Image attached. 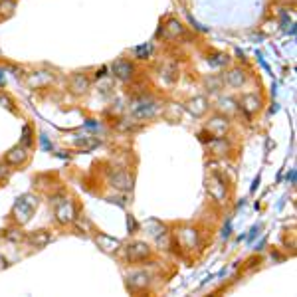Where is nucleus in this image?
Returning a JSON list of instances; mask_svg holds the SVG:
<instances>
[{
	"instance_id": "15",
	"label": "nucleus",
	"mask_w": 297,
	"mask_h": 297,
	"mask_svg": "<svg viewBox=\"0 0 297 297\" xmlns=\"http://www.w3.org/2000/svg\"><path fill=\"white\" fill-rule=\"evenodd\" d=\"M97 246L101 248L103 252L113 254V252H117V250H119L121 242H119L117 238H109V236H105V234H99V236H97Z\"/></svg>"
},
{
	"instance_id": "14",
	"label": "nucleus",
	"mask_w": 297,
	"mask_h": 297,
	"mask_svg": "<svg viewBox=\"0 0 297 297\" xmlns=\"http://www.w3.org/2000/svg\"><path fill=\"white\" fill-rule=\"evenodd\" d=\"M208 107H210V105H208V101H206V97H194V99H190L188 105H186V109H188L190 115H194V117L206 115Z\"/></svg>"
},
{
	"instance_id": "17",
	"label": "nucleus",
	"mask_w": 297,
	"mask_h": 297,
	"mask_svg": "<svg viewBox=\"0 0 297 297\" xmlns=\"http://www.w3.org/2000/svg\"><path fill=\"white\" fill-rule=\"evenodd\" d=\"M226 81H228V85H232V87H242V85L246 83V74H244L240 68H234V70H230V72L226 74Z\"/></svg>"
},
{
	"instance_id": "9",
	"label": "nucleus",
	"mask_w": 297,
	"mask_h": 297,
	"mask_svg": "<svg viewBox=\"0 0 297 297\" xmlns=\"http://www.w3.org/2000/svg\"><path fill=\"white\" fill-rule=\"evenodd\" d=\"M4 161H6L8 167H22V165H26V161H28V148L24 145L12 147L10 151L6 153Z\"/></svg>"
},
{
	"instance_id": "4",
	"label": "nucleus",
	"mask_w": 297,
	"mask_h": 297,
	"mask_svg": "<svg viewBox=\"0 0 297 297\" xmlns=\"http://www.w3.org/2000/svg\"><path fill=\"white\" fill-rule=\"evenodd\" d=\"M125 254H127V262L139 264V262H143V260H147L148 256H151L153 250H151V246H148L147 242H133V244L127 246Z\"/></svg>"
},
{
	"instance_id": "11",
	"label": "nucleus",
	"mask_w": 297,
	"mask_h": 297,
	"mask_svg": "<svg viewBox=\"0 0 297 297\" xmlns=\"http://www.w3.org/2000/svg\"><path fill=\"white\" fill-rule=\"evenodd\" d=\"M178 244L184 248V250H194V248L198 246V232L190 226L182 228L178 232Z\"/></svg>"
},
{
	"instance_id": "22",
	"label": "nucleus",
	"mask_w": 297,
	"mask_h": 297,
	"mask_svg": "<svg viewBox=\"0 0 297 297\" xmlns=\"http://www.w3.org/2000/svg\"><path fill=\"white\" fill-rule=\"evenodd\" d=\"M20 145L24 147H30L32 145V129L28 125H24V131H22V139H20Z\"/></svg>"
},
{
	"instance_id": "1",
	"label": "nucleus",
	"mask_w": 297,
	"mask_h": 297,
	"mask_svg": "<svg viewBox=\"0 0 297 297\" xmlns=\"http://www.w3.org/2000/svg\"><path fill=\"white\" fill-rule=\"evenodd\" d=\"M50 204H54V216L58 220V224L62 226H68V224H74L75 218H77V212H75V204L66 198L62 192L60 194H54L50 198Z\"/></svg>"
},
{
	"instance_id": "3",
	"label": "nucleus",
	"mask_w": 297,
	"mask_h": 297,
	"mask_svg": "<svg viewBox=\"0 0 297 297\" xmlns=\"http://www.w3.org/2000/svg\"><path fill=\"white\" fill-rule=\"evenodd\" d=\"M157 111H159V103L155 101L153 97H141V99H137V101L133 103V107H131L133 117H137L141 121L153 119L157 115Z\"/></svg>"
},
{
	"instance_id": "5",
	"label": "nucleus",
	"mask_w": 297,
	"mask_h": 297,
	"mask_svg": "<svg viewBox=\"0 0 297 297\" xmlns=\"http://www.w3.org/2000/svg\"><path fill=\"white\" fill-rule=\"evenodd\" d=\"M230 129V119L224 113H216L208 123H206V133H210L212 137H224Z\"/></svg>"
},
{
	"instance_id": "19",
	"label": "nucleus",
	"mask_w": 297,
	"mask_h": 297,
	"mask_svg": "<svg viewBox=\"0 0 297 297\" xmlns=\"http://www.w3.org/2000/svg\"><path fill=\"white\" fill-rule=\"evenodd\" d=\"M182 32H184V28H182V24L178 20H169L167 26H165V36L167 38H176Z\"/></svg>"
},
{
	"instance_id": "10",
	"label": "nucleus",
	"mask_w": 297,
	"mask_h": 297,
	"mask_svg": "<svg viewBox=\"0 0 297 297\" xmlns=\"http://www.w3.org/2000/svg\"><path fill=\"white\" fill-rule=\"evenodd\" d=\"M111 72H113V75H115L117 79L129 81V79L133 77V74H135V68H133V64L127 62V60H117V62H113Z\"/></svg>"
},
{
	"instance_id": "16",
	"label": "nucleus",
	"mask_w": 297,
	"mask_h": 297,
	"mask_svg": "<svg viewBox=\"0 0 297 297\" xmlns=\"http://www.w3.org/2000/svg\"><path fill=\"white\" fill-rule=\"evenodd\" d=\"M70 89H72L75 95H81V93H85V91L89 89V79H87L83 74H75V75L72 77V81H70Z\"/></svg>"
},
{
	"instance_id": "18",
	"label": "nucleus",
	"mask_w": 297,
	"mask_h": 297,
	"mask_svg": "<svg viewBox=\"0 0 297 297\" xmlns=\"http://www.w3.org/2000/svg\"><path fill=\"white\" fill-rule=\"evenodd\" d=\"M210 151L214 155H228L230 153V145L226 143L224 137H212L210 141Z\"/></svg>"
},
{
	"instance_id": "2",
	"label": "nucleus",
	"mask_w": 297,
	"mask_h": 297,
	"mask_svg": "<svg viewBox=\"0 0 297 297\" xmlns=\"http://www.w3.org/2000/svg\"><path fill=\"white\" fill-rule=\"evenodd\" d=\"M38 202H40L38 196H34V194H22L16 200L14 208H12V216L16 218V222L18 224H26L34 216V212L38 208Z\"/></svg>"
},
{
	"instance_id": "21",
	"label": "nucleus",
	"mask_w": 297,
	"mask_h": 297,
	"mask_svg": "<svg viewBox=\"0 0 297 297\" xmlns=\"http://www.w3.org/2000/svg\"><path fill=\"white\" fill-rule=\"evenodd\" d=\"M14 10V0H2L0 2V16H10Z\"/></svg>"
},
{
	"instance_id": "8",
	"label": "nucleus",
	"mask_w": 297,
	"mask_h": 297,
	"mask_svg": "<svg viewBox=\"0 0 297 297\" xmlns=\"http://www.w3.org/2000/svg\"><path fill=\"white\" fill-rule=\"evenodd\" d=\"M109 184L115 188V190H121V192H127L133 188V176L127 173V171H115L109 174Z\"/></svg>"
},
{
	"instance_id": "7",
	"label": "nucleus",
	"mask_w": 297,
	"mask_h": 297,
	"mask_svg": "<svg viewBox=\"0 0 297 297\" xmlns=\"http://www.w3.org/2000/svg\"><path fill=\"white\" fill-rule=\"evenodd\" d=\"M240 107L242 111L248 115V117H254L260 113L262 109V99L258 97V93H246L242 99H240Z\"/></svg>"
},
{
	"instance_id": "12",
	"label": "nucleus",
	"mask_w": 297,
	"mask_h": 297,
	"mask_svg": "<svg viewBox=\"0 0 297 297\" xmlns=\"http://www.w3.org/2000/svg\"><path fill=\"white\" fill-rule=\"evenodd\" d=\"M148 281H151V275H148L147 272H133L131 275H127V287L131 291H141L148 285Z\"/></svg>"
},
{
	"instance_id": "20",
	"label": "nucleus",
	"mask_w": 297,
	"mask_h": 297,
	"mask_svg": "<svg viewBox=\"0 0 297 297\" xmlns=\"http://www.w3.org/2000/svg\"><path fill=\"white\" fill-rule=\"evenodd\" d=\"M151 52H153V44H145V46H139L135 50V56L139 60H147L148 56H151Z\"/></svg>"
},
{
	"instance_id": "6",
	"label": "nucleus",
	"mask_w": 297,
	"mask_h": 297,
	"mask_svg": "<svg viewBox=\"0 0 297 297\" xmlns=\"http://www.w3.org/2000/svg\"><path fill=\"white\" fill-rule=\"evenodd\" d=\"M208 194L212 196V200L214 202H218V204H222L224 200H226V182L222 180V176H218L216 173L208 178Z\"/></svg>"
},
{
	"instance_id": "13",
	"label": "nucleus",
	"mask_w": 297,
	"mask_h": 297,
	"mask_svg": "<svg viewBox=\"0 0 297 297\" xmlns=\"http://www.w3.org/2000/svg\"><path fill=\"white\" fill-rule=\"evenodd\" d=\"M50 242H52V232L50 230H36L28 236V244L32 248H38V250H42V248H46Z\"/></svg>"
}]
</instances>
